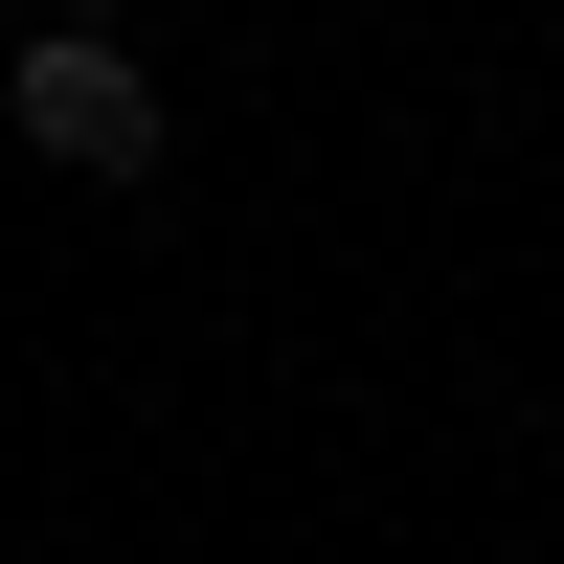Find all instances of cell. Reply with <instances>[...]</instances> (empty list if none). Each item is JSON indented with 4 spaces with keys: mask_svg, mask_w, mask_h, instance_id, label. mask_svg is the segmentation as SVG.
I'll use <instances>...</instances> for the list:
<instances>
[{
    "mask_svg": "<svg viewBox=\"0 0 564 564\" xmlns=\"http://www.w3.org/2000/svg\"><path fill=\"white\" fill-rule=\"evenodd\" d=\"M0 135H23L45 181H159V68L90 45V23H23L0 45Z\"/></svg>",
    "mask_w": 564,
    "mask_h": 564,
    "instance_id": "1",
    "label": "cell"
},
{
    "mask_svg": "<svg viewBox=\"0 0 564 564\" xmlns=\"http://www.w3.org/2000/svg\"><path fill=\"white\" fill-rule=\"evenodd\" d=\"M45 23H90V45H113V23H135V0H45Z\"/></svg>",
    "mask_w": 564,
    "mask_h": 564,
    "instance_id": "2",
    "label": "cell"
}]
</instances>
